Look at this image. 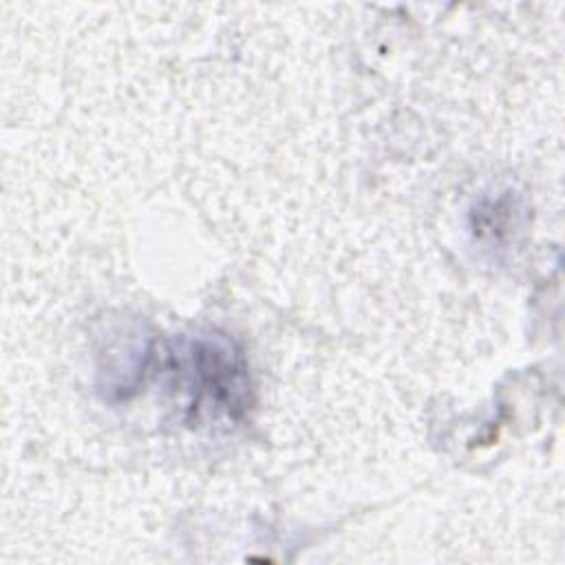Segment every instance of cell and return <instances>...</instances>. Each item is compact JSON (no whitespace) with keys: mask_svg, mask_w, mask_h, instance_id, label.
<instances>
[{"mask_svg":"<svg viewBox=\"0 0 565 565\" xmlns=\"http://www.w3.org/2000/svg\"><path fill=\"white\" fill-rule=\"evenodd\" d=\"M183 371V391L194 415L236 419L249 404V375L241 351L225 338H196L185 358L177 362Z\"/></svg>","mask_w":565,"mask_h":565,"instance_id":"1","label":"cell"}]
</instances>
